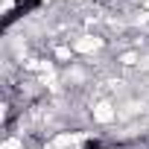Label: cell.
<instances>
[{"label":"cell","mask_w":149,"mask_h":149,"mask_svg":"<svg viewBox=\"0 0 149 149\" xmlns=\"http://www.w3.org/2000/svg\"><path fill=\"white\" fill-rule=\"evenodd\" d=\"M94 117H97L100 123H111V120H114V108H111L108 102H100V105L94 108Z\"/></svg>","instance_id":"6da1fadb"},{"label":"cell","mask_w":149,"mask_h":149,"mask_svg":"<svg viewBox=\"0 0 149 149\" xmlns=\"http://www.w3.org/2000/svg\"><path fill=\"white\" fill-rule=\"evenodd\" d=\"M97 47H100V38H91V35H85V38L76 41V50L79 53H94Z\"/></svg>","instance_id":"7a4b0ae2"},{"label":"cell","mask_w":149,"mask_h":149,"mask_svg":"<svg viewBox=\"0 0 149 149\" xmlns=\"http://www.w3.org/2000/svg\"><path fill=\"white\" fill-rule=\"evenodd\" d=\"M3 149H21V140H15V137H12V140H6V143H3Z\"/></svg>","instance_id":"3957f363"},{"label":"cell","mask_w":149,"mask_h":149,"mask_svg":"<svg viewBox=\"0 0 149 149\" xmlns=\"http://www.w3.org/2000/svg\"><path fill=\"white\" fill-rule=\"evenodd\" d=\"M134 61H137L134 53H126V56H123V64H134Z\"/></svg>","instance_id":"277c9868"},{"label":"cell","mask_w":149,"mask_h":149,"mask_svg":"<svg viewBox=\"0 0 149 149\" xmlns=\"http://www.w3.org/2000/svg\"><path fill=\"white\" fill-rule=\"evenodd\" d=\"M56 56H58V58H67V56H70V50H67V47H58V50H56Z\"/></svg>","instance_id":"5b68a950"}]
</instances>
